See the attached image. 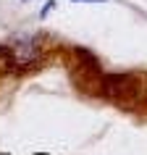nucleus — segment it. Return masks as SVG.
Segmentation results:
<instances>
[{"mask_svg": "<svg viewBox=\"0 0 147 155\" xmlns=\"http://www.w3.org/2000/svg\"><path fill=\"white\" fill-rule=\"evenodd\" d=\"M53 8H55V0H50L47 5H45V8H42V13H40V16L45 18V16H47V13H50V11H53Z\"/></svg>", "mask_w": 147, "mask_h": 155, "instance_id": "nucleus-2", "label": "nucleus"}, {"mask_svg": "<svg viewBox=\"0 0 147 155\" xmlns=\"http://www.w3.org/2000/svg\"><path fill=\"white\" fill-rule=\"evenodd\" d=\"M21 3H29V0H21Z\"/></svg>", "mask_w": 147, "mask_h": 155, "instance_id": "nucleus-4", "label": "nucleus"}, {"mask_svg": "<svg viewBox=\"0 0 147 155\" xmlns=\"http://www.w3.org/2000/svg\"><path fill=\"white\" fill-rule=\"evenodd\" d=\"M0 53L5 55L11 68H32L40 63V55H42L37 40H32V37H16L8 45H3Z\"/></svg>", "mask_w": 147, "mask_h": 155, "instance_id": "nucleus-1", "label": "nucleus"}, {"mask_svg": "<svg viewBox=\"0 0 147 155\" xmlns=\"http://www.w3.org/2000/svg\"><path fill=\"white\" fill-rule=\"evenodd\" d=\"M71 3H108V0H71Z\"/></svg>", "mask_w": 147, "mask_h": 155, "instance_id": "nucleus-3", "label": "nucleus"}]
</instances>
